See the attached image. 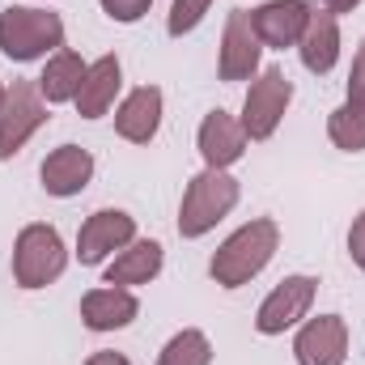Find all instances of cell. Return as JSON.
<instances>
[{
    "instance_id": "cell-1",
    "label": "cell",
    "mask_w": 365,
    "mask_h": 365,
    "mask_svg": "<svg viewBox=\"0 0 365 365\" xmlns=\"http://www.w3.org/2000/svg\"><path fill=\"white\" fill-rule=\"evenodd\" d=\"M276 247H280V225L272 217H255L247 225H238L208 259V272L221 289H242L247 280L264 272L272 264Z\"/></svg>"
},
{
    "instance_id": "cell-2",
    "label": "cell",
    "mask_w": 365,
    "mask_h": 365,
    "mask_svg": "<svg viewBox=\"0 0 365 365\" xmlns=\"http://www.w3.org/2000/svg\"><path fill=\"white\" fill-rule=\"evenodd\" d=\"M64 47V21L60 13L30 9V4H9L0 13V51L17 64L43 60L47 51Z\"/></svg>"
},
{
    "instance_id": "cell-3",
    "label": "cell",
    "mask_w": 365,
    "mask_h": 365,
    "mask_svg": "<svg viewBox=\"0 0 365 365\" xmlns=\"http://www.w3.org/2000/svg\"><path fill=\"white\" fill-rule=\"evenodd\" d=\"M238 195H242V187H238L234 175H225V170H208V166H204L195 179L187 182V191H182L179 234L182 238H204L221 217L234 212Z\"/></svg>"
},
{
    "instance_id": "cell-4",
    "label": "cell",
    "mask_w": 365,
    "mask_h": 365,
    "mask_svg": "<svg viewBox=\"0 0 365 365\" xmlns=\"http://www.w3.org/2000/svg\"><path fill=\"white\" fill-rule=\"evenodd\" d=\"M68 268V251L56 225H26L13 242V280L21 289H47L51 280H60Z\"/></svg>"
},
{
    "instance_id": "cell-5",
    "label": "cell",
    "mask_w": 365,
    "mask_h": 365,
    "mask_svg": "<svg viewBox=\"0 0 365 365\" xmlns=\"http://www.w3.org/2000/svg\"><path fill=\"white\" fill-rule=\"evenodd\" d=\"M289 102H293V81L284 77V68H264L255 81H251V90L242 98V132H247V140H268L276 128H280V119H284V110H289Z\"/></svg>"
},
{
    "instance_id": "cell-6",
    "label": "cell",
    "mask_w": 365,
    "mask_h": 365,
    "mask_svg": "<svg viewBox=\"0 0 365 365\" xmlns=\"http://www.w3.org/2000/svg\"><path fill=\"white\" fill-rule=\"evenodd\" d=\"M47 123V98L38 93V81H13L0 106V162L21 153V145Z\"/></svg>"
},
{
    "instance_id": "cell-7",
    "label": "cell",
    "mask_w": 365,
    "mask_h": 365,
    "mask_svg": "<svg viewBox=\"0 0 365 365\" xmlns=\"http://www.w3.org/2000/svg\"><path fill=\"white\" fill-rule=\"evenodd\" d=\"M314 289H319L314 276H284L264 297V306L255 314V331L259 336H284L289 327H297L314 306Z\"/></svg>"
},
{
    "instance_id": "cell-8",
    "label": "cell",
    "mask_w": 365,
    "mask_h": 365,
    "mask_svg": "<svg viewBox=\"0 0 365 365\" xmlns=\"http://www.w3.org/2000/svg\"><path fill=\"white\" fill-rule=\"evenodd\" d=\"M128 242H136V217H128L123 208H98L77 234V259L86 268H98Z\"/></svg>"
},
{
    "instance_id": "cell-9",
    "label": "cell",
    "mask_w": 365,
    "mask_h": 365,
    "mask_svg": "<svg viewBox=\"0 0 365 365\" xmlns=\"http://www.w3.org/2000/svg\"><path fill=\"white\" fill-rule=\"evenodd\" d=\"M259 51L264 43L251 30V13L234 9L225 17V34H221V56H217V77L221 81H251L259 73Z\"/></svg>"
},
{
    "instance_id": "cell-10",
    "label": "cell",
    "mask_w": 365,
    "mask_h": 365,
    "mask_svg": "<svg viewBox=\"0 0 365 365\" xmlns=\"http://www.w3.org/2000/svg\"><path fill=\"white\" fill-rule=\"evenodd\" d=\"M293 357L297 365H344L349 361V323L340 314H319L302 323L293 340Z\"/></svg>"
},
{
    "instance_id": "cell-11",
    "label": "cell",
    "mask_w": 365,
    "mask_h": 365,
    "mask_svg": "<svg viewBox=\"0 0 365 365\" xmlns=\"http://www.w3.org/2000/svg\"><path fill=\"white\" fill-rule=\"evenodd\" d=\"M195 145H200V158H204L208 170H230V166L242 162V153H247V132H242V123H238L230 110L217 106V110L204 115Z\"/></svg>"
},
{
    "instance_id": "cell-12",
    "label": "cell",
    "mask_w": 365,
    "mask_h": 365,
    "mask_svg": "<svg viewBox=\"0 0 365 365\" xmlns=\"http://www.w3.org/2000/svg\"><path fill=\"white\" fill-rule=\"evenodd\" d=\"M306 17H310V0H268L259 9H251V30L264 47L284 51V47H297Z\"/></svg>"
},
{
    "instance_id": "cell-13",
    "label": "cell",
    "mask_w": 365,
    "mask_h": 365,
    "mask_svg": "<svg viewBox=\"0 0 365 365\" xmlns=\"http://www.w3.org/2000/svg\"><path fill=\"white\" fill-rule=\"evenodd\" d=\"M297 51H302V64L314 77L331 73L336 60H340V17L327 13L319 0H310V17H306V30L297 38Z\"/></svg>"
},
{
    "instance_id": "cell-14",
    "label": "cell",
    "mask_w": 365,
    "mask_h": 365,
    "mask_svg": "<svg viewBox=\"0 0 365 365\" xmlns=\"http://www.w3.org/2000/svg\"><path fill=\"white\" fill-rule=\"evenodd\" d=\"M38 179H43V191L56 195V200L81 195V191L90 187V179H93L90 149H81V145H60V149H51V153L43 158Z\"/></svg>"
},
{
    "instance_id": "cell-15",
    "label": "cell",
    "mask_w": 365,
    "mask_h": 365,
    "mask_svg": "<svg viewBox=\"0 0 365 365\" xmlns=\"http://www.w3.org/2000/svg\"><path fill=\"white\" fill-rule=\"evenodd\" d=\"M136 314H140L136 293L132 289H119V284H102V289H90L81 297V323L90 331H119Z\"/></svg>"
},
{
    "instance_id": "cell-16",
    "label": "cell",
    "mask_w": 365,
    "mask_h": 365,
    "mask_svg": "<svg viewBox=\"0 0 365 365\" xmlns=\"http://www.w3.org/2000/svg\"><path fill=\"white\" fill-rule=\"evenodd\" d=\"M158 128H162V90H158V86H140V90H132L119 102V110H115V132H119L123 140L149 145V140L158 136Z\"/></svg>"
},
{
    "instance_id": "cell-17",
    "label": "cell",
    "mask_w": 365,
    "mask_h": 365,
    "mask_svg": "<svg viewBox=\"0 0 365 365\" xmlns=\"http://www.w3.org/2000/svg\"><path fill=\"white\" fill-rule=\"evenodd\" d=\"M123 86V68H119V56H102L86 68V81L77 90V115L81 119H102L110 106H115V93Z\"/></svg>"
},
{
    "instance_id": "cell-18",
    "label": "cell",
    "mask_w": 365,
    "mask_h": 365,
    "mask_svg": "<svg viewBox=\"0 0 365 365\" xmlns=\"http://www.w3.org/2000/svg\"><path fill=\"white\" fill-rule=\"evenodd\" d=\"M162 272V242L153 238H140V242H128L110 264L102 284H119V289H132V284H149L153 276Z\"/></svg>"
},
{
    "instance_id": "cell-19",
    "label": "cell",
    "mask_w": 365,
    "mask_h": 365,
    "mask_svg": "<svg viewBox=\"0 0 365 365\" xmlns=\"http://www.w3.org/2000/svg\"><path fill=\"white\" fill-rule=\"evenodd\" d=\"M86 60L77 56V51H68V47H60L51 60H47V68H43V77H38V93L51 102V106H60V102H73L77 90H81V81H86Z\"/></svg>"
},
{
    "instance_id": "cell-20",
    "label": "cell",
    "mask_w": 365,
    "mask_h": 365,
    "mask_svg": "<svg viewBox=\"0 0 365 365\" xmlns=\"http://www.w3.org/2000/svg\"><path fill=\"white\" fill-rule=\"evenodd\" d=\"M327 136L336 149L344 153H361L365 149V106L361 102H344L327 115Z\"/></svg>"
},
{
    "instance_id": "cell-21",
    "label": "cell",
    "mask_w": 365,
    "mask_h": 365,
    "mask_svg": "<svg viewBox=\"0 0 365 365\" xmlns=\"http://www.w3.org/2000/svg\"><path fill=\"white\" fill-rule=\"evenodd\" d=\"M158 365H212V344L200 327H182L170 344L158 353Z\"/></svg>"
},
{
    "instance_id": "cell-22",
    "label": "cell",
    "mask_w": 365,
    "mask_h": 365,
    "mask_svg": "<svg viewBox=\"0 0 365 365\" xmlns=\"http://www.w3.org/2000/svg\"><path fill=\"white\" fill-rule=\"evenodd\" d=\"M208 4H212V0H175V9H170V21H166L170 38H182L187 30H195V26L204 21Z\"/></svg>"
},
{
    "instance_id": "cell-23",
    "label": "cell",
    "mask_w": 365,
    "mask_h": 365,
    "mask_svg": "<svg viewBox=\"0 0 365 365\" xmlns=\"http://www.w3.org/2000/svg\"><path fill=\"white\" fill-rule=\"evenodd\" d=\"M98 4L106 9V17H110V21L132 26V21H140V17L149 13V4H153V0H98Z\"/></svg>"
},
{
    "instance_id": "cell-24",
    "label": "cell",
    "mask_w": 365,
    "mask_h": 365,
    "mask_svg": "<svg viewBox=\"0 0 365 365\" xmlns=\"http://www.w3.org/2000/svg\"><path fill=\"white\" fill-rule=\"evenodd\" d=\"M349 102H361L365 106V38L353 56V73H349Z\"/></svg>"
},
{
    "instance_id": "cell-25",
    "label": "cell",
    "mask_w": 365,
    "mask_h": 365,
    "mask_svg": "<svg viewBox=\"0 0 365 365\" xmlns=\"http://www.w3.org/2000/svg\"><path fill=\"white\" fill-rule=\"evenodd\" d=\"M349 255H353V264L365 272V212L353 221V230H349Z\"/></svg>"
},
{
    "instance_id": "cell-26",
    "label": "cell",
    "mask_w": 365,
    "mask_h": 365,
    "mask_svg": "<svg viewBox=\"0 0 365 365\" xmlns=\"http://www.w3.org/2000/svg\"><path fill=\"white\" fill-rule=\"evenodd\" d=\"M319 4H323L327 13H336V17H340V13H353V9H357L361 0H319Z\"/></svg>"
},
{
    "instance_id": "cell-27",
    "label": "cell",
    "mask_w": 365,
    "mask_h": 365,
    "mask_svg": "<svg viewBox=\"0 0 365 365\" xmlns=\"http://www.w3.org/2000/svg\"><path fill=\"white\" fill-rule=\"evenodd\" d=\"M86 365H132V361H128L123 353H93Z\"/></svg>"
},
{
    "instance_id": "cell-28",
    "label": "cell",
    "mask_w": 365,
    "mask_h": 365,
    "mask_svg": "<svg viewBox=\"0 0 365 365\" xmlns=\"http://www.w3.org/2000/svg\"><path fill=\"white\" fill-rule=\"evenodd\" d=\"M4 93H9V90H4V81H0V106H4Z\"/></svg>"
}]
</instances>
